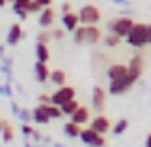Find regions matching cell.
I'll use <instances>...</instances> for the list:
<instances>
[{"label": "cell", "instance_id": "obj_1", "mask_svg": "<svg viewBox=\"0 0 151 147\" xmlns=\"http://www.w3.org/2000/svg\"><path fill=\"white\" fill-rule=\"evenodd\" d=\"M101 38H103L101 37V29L98 25H78V29L73 33L75 44L92 46V44H98Z\"/></svg>", "mask_w": 151, "mask_h": 147}, {"label": "cell", "instance_id": "obj_2", "mask_svg": "<svg viewBox=\"0 0 151 147\" xmlns=\"http://www.w3.org/2000/svg\"><path fill=\"white\" fill-rule=\"evenodd\" d=\"M124 40L128 46H132L136 50H142L144 46H147V25L145 23H134V27L130 29L128 37Z\"/></svg>", "mask_w": 151, "mask_h": 147}, {"label": "cell", "instance_id": "obj_3", "mask_svg": "<svg viewBox=\"0 0 151 147\" xmlns=\"http://www.w3.org/2000/svg\"><path fill=\"white\" fill-rule=\"evenodd\" d=\"M134 27V21L132 17H128V15H121V17H115L111 19L109 23H107V29H109V33L117 34V37L121 38H126L130 33V29Z\"/></svg>", "mask_w": 151, "mask_h": 147}, {"label": "cell", "instance_id": "obj_4", "mask_svg": "<svg viewBox=\"0 0 151 147\" xmlns=\"http://www.w3.org/2000/svg\"><path fill=\"white\" fill-rule=\"evenodd\" d=\"M78 21L81 25H98L101 21V11L96 4H84L78 10Z\"/></svg>", "mask_w": 151, "mask_h": 147}, {"label": "cell", "instance_id": "obj_5", "mask_svg": "<svg viewBox=\"0 0 151 147\" xmlns=\"http://www.w3.org/2000/svg\"><path fill=\"white\" fill-rule=\"evenodd\" d=\"M78 140L86 147H103L105 145V138H103L101 134H98L96 130H92V128H82Z\"/></svg>", "mask_w": 151, "mask_h": 147}, {"label": "cell", "instance_id": "obj_6", "mask_svg": "<svg viewBox=\"0 0 151 147\" xmlns=\"http://www.w3.org/2000/svg\"><path fill=\"white\" fill-rule=\"evenodd\" d=\"M77 98V90L73 88V86H59L58 90H55L54 94H52V103L54 105H59L61 107L65 101H69V99H75Z\"/></svg>", "mask_w": 151, "mask_h": 147}, {"label": "cell", "instance_id": "obj_7", "mask_svg": "<svg viewBox=\"0 0 151 147\" xmlns=\"http://www.w3.org/2000/svg\"><path fill=\"white\" fill-rule=\"evenodd\" d=\"M134 84H136V82L130 77H124V78H121V80H113V82H109V94L111 96H122V94H126Z\"/></svg>", "mask_w": 151, "mask_h": 147}, {"label": "cell", "instance_id": "obj_8", "mask_svg": "<svg viewBox=\"0 0 151 147\" xmlns=\"http://www.w3.org/2000/svg\"><path fill=\"white\" fill-rule=\"evenodd\" d=\"M142 73H144V57H142L140 54L132 55V59L128 61V77L132 78L134 82L140 80Z\"/></svg>", "mask_w": 151, "mask_h": 147}, {"label": "cell", "instance_id": "obj_9", "mask_svg": "<svg viewBox=\"0 0 151 147\" xmlns=\"http://www.w3.org/2000/svg\"><path fill=\"white\" fill-rule=\"evenodd\" d=\"M105 103H107V94L101 86H94L92 90V107L96 113H103L105 109Z\"/></svg>", "mask_w": 151, "mask_h": 147}, {"label": "cell", "instance_id": "obj_10", "mask_svg": "<svg viewBox=\"0 0 151 147\" xmlns=\"http://www.w3.org/2000/svg\"><path fill=\"white\" fill-rule=\"evenodd\" d=\"M90 128L96 130L98 134H101V136H105L107 132H109L111 128H113V124H111V120L105 117V115H98V117H94V120H90Z\"/></svg>", "mask_w": 151, "mask_h": 147}, {"label": "cell", "instance_id": "obj_11", "mask_svg": "<svg viewBox=\"0 0 151 147\" xmlns=\"http://www.w3.org/2000/svg\"><path fill=\"white\" fill-rule=\"evenodd\" d=\"M48 105H50V103H40L38 107L33 109V122H35V124L44 126V124H48V122L52 120V117L48 113Z\"/></svg>", "mask_w": 151, "mask_h": 147}, {"label": "cell", "instance_id": "obj_12", "mask_svg": "<svg viewBox=\"0 0 151 147\" xmlns=\"http://www.w3.org/2000/svg\"><path fill=\"white\" fill-rule=\"evenodd\" d=\"M128 77V65H124V63H113V65H109V69H107V78H109V82L113 80H121V78Z\"/></svg>", "mask_w": 151, "mask_h": 147}, {"label": "cell", "instance_id": "obj_13", "mask_svg": "<svg viewBox=\"0 0 151 147\" xmlns=\"http://www.w3.org/2000/svg\"><path fill=\"white\" fill-rule=\"evenodd\" d=\"M61 25H63V29H65V31L75 33V31L78 29V25H81V21H78V14H75V11L61 14Z\"/></svg>", "mask_w": 151, "mask_h": 147}, {"label": "cell", "instance_id": "obj_14", "mask_svg": "<svg viewBox=\"0 0 151 147\" xmlns=\"http://www.w3.org/2000/svg\"><path fill=\"white\" fill-rule=\"evenodd\" d=\"M50 67H48V63H42V61H37L35 63V67H33V75H35V78H37V82H46V80H50Z\"/></svg>", "mask_w": 151, "mask_h": 147}, {"label": "cell", "instance_id": "obj_15", "mask_svg": "<svg viewBox=\"0 0 151 147\" xmlns=\"http://www.w3.org/2000/svg\"><path fill=\"white\" fill-rule=\"evenodd\" d=\"M54 21H55V11H54V8H42V11L38 14V25L42 27V29H48V27L54 25Z\"/></svg>", "mask_w": 151, "mask_h": 147}, {"label": "cell", "instance_id": "obj_16", "mask_svg": "<svg viewBox=\"0 0 151 147\" xmlns=\"http://www.w3.org/2000/svg\"><path fill=\"white\" fill-rule=\"evenodd\" d=\"M69 118L75 122V124L84 126V124H88V122H90V109H88V107H84V105H81Z\"/></svg>", "mask_w": 151, "mask_h": 147}, {"label": "cell", "instance_id": "obj_17", "mask_svg": "<svg viewBox=\"0 0 151 147\" xmlns=\"http://www.w3.org/2000/svg\"><path fill=\"white\" fill-rule=\"evenodd\" d=\"M23 38V29L19 23H14V25L10 27V31H8L6 34V44L8 46H17V42Z\"/></svg>", "mask_w": 151, "mask_h": 147}, {"label": "cell", "instance_id": "obj_18", "mask_svg": "<svg viewBox=\"0 0 151 147\" xmlns=\"http://www.w3.org/2000/svg\"><path fill=\"white\" fill-rule=\"evenodd\" d=\"M35 55H37V61L48 63L50 61V48H48V44L37 42V46H35Z\"/></svg>", "mask_w": 151, "mask_h": 147}, {"label": "cell", "instance_id": "obj_19", "mask_svg": "<svg viewBox=\"0 0 151 147\" xmlns=\"http://www.w3.org/2000/svg\"><path fill=\"white\" fill-rule=\"evenodd\" d=\"M50 82L55 86V88H59V86H65V82H67V75L63 73L61 69H54L50 73Z\"/></svg>", "mask_w": 151, "mask_h": 147}, {"label": "cell", "instance_id": "obj_20", "mask_svg": "<svg viewBox=\"0 0 151 147\" xmlns=\"http://www.w3.org/2000/svg\"><path fill=\"white\" fill-rule=\"evenodd\" d=\"M81 130H82V126L75 124L73 120H69V122L63 124V134L69 136V138H78V136H81Z\"/></svg>", "mask_w": 151, "mask_h": 147}, {"label": "cell", "instance_id": "obj_21", "mask_svg": "<svg viewBox=\"0 0 151 147\" xmlns=\"http://www.w3.org/2000/svg\"><path fill=\"white\" fill-rule=\"evenodd\" d=\"M78 107H81V103H78L77 98H75V99H69V101H65V103L61 105V113L67 115V117H71V115H73L75 111L78 109Z\"/></svg>", "mask_w": 151, "mask_h": 147}, {"label": "cell", "instance_id": "obj_22", "mask_svg": "<svg viewBox=\"0 0 151 147\" xmlns=\"http://www.w3.org/2000/svg\"><path fill=\"white\" fill-rule=\"evenodd\" d=\"M126 130H128V120H126V118H119V120L113 124L111 132H113L115 136H122V134H124Z\"/></svg>", "mask_w": 151, "mask_h": 147}, {"label": "cell", "instance_id": "obj_23", "mask_svg": "<svg viewBox=\"0 0 151 147\" xmlns=\"http://www.w3.org/2000/svg\"><path fill=\"white\" fill-rule=\"evenodd\" d=\"M121 40L122 38L121 37H117V34H113V33H109L105 38H103V44L107 46V48H117L119 44H121Z\"/></svg>", "mask_w": 151, "mask_h": 147}, {"label": "cell", "instance_id": "obj_24", "mask_svg": "<svg viewBox=\"0 0 151 147\" xmlns=\"http://www.w3.org/2000/svg\"><path fill=\"white\" fill-rule=\"evenodd\" d=\"M14 128H12L8 122H4V128H2V141L4 143H10V141H14Z\"/></svg>", "mask_w": 151, "mask_h": 147}, {"label": "cell", "instance_id": "obj_25", "mask_svg": "<svg viewBox=\"0 0 151 147\" xmlns=\"http://www.w3.org/2000/svg\"><path fill=\"white\" fill-rule=\"evenodd\" d=\"M31 4H33V0H15V2L12 4V8H14V11L15 10H23V11H27V14H29Z\"/></svg>", "mask_w": 151, "mask_h": 147}, {"label": "cell", "instance_id": "obj_26", "mask_svg": "<svg viewBox=\"0 0 151 147\" xmlns=\"http://www.w3.org/2000/svg\"><path fill=\"white\" fill-rule=\"evenodd\" d=\"M48 113H50V117H52V120H54V118H59L61 117V107L59 105H54V103H50L48 105Z\"/></svg>", "mask_w": 151, "mask_h": 147}, {"label": "cell", "instance_id": "obj_27", "mask_svg": "<svg viewBox=\"0 0 151 147\" xmlns=\"http://www.w3.org/2000/svg\"><path fill=\"white\" fill-rule=\"evenodd\" d=\"M19 118H21L25 124H29V122H33V113L31 111H27V109H19V115H17Z\"/></svg>", "mask_w": 151, "mask_h": 147}, {"label": "cell", "instance_id": "obj_28", "mask_svg": "<svg viewBox=\"0 0 151 147\" xmlns=\"http://www.w3.org/2000/svg\"><path fill=\"white\" fill-rule=\"evenodd\" d=\"M52 38V33H48V31H42V33H38L37 37V42H42V44H48Z\"/></svg>", "mask_w": 151, "mask_h": 147}, {"label": "cell", "instance_id": "obj_29", "mask_svg": "<svg viewBox=\"0 0 151 147\" xmlns=\"http://www.w3.org/2000/svg\"><path fill=\"white\" fill-rule=\"evenodd\" d=\"M21 132H23V136H25V138H31V136H33V134H35V128H33V126H31V124H23Z\"/></svg>", "mask_w": 151, "mask_h": 147}, {"label": "cell", "instance_id": "obj_30", "mask_svg": "<svg viewBox=\"0 0 151 147\" xmlns=\"http://www.w3.org/2000/svg\"><path fill=\"white\" fill-rule=\"evenodd\" d=\"M63 33H65V29H63V27H61V29H54V31H52V38H54V40H61V38H63Z\"/></svg>", "mask_w": 151, "mask_h": 147}, {"label": "cell", "instance_id": "obj_31", "mask_svg": "<svg viewBox=\"0 0 151 147\" xmlns=\"http://www.w3.org/2000/svg\"><path fill=\"white\" fill-rule=\"evenodd\" d=\"M38 103H52V96H48V94H40V96H38Z\"/></svg>", "mask_w": 151, "mask_h": 147}, {"label": "cell", "instance_id": "obj_32", "mask_svg": "<svg viewBox=\"0 0 151 147\" xmlns=\"http://www.w3.org/2000/svg\"><path fill=\"white\" fill-rule=\"evenodd\" d=\"M14 14H15V15H17V17H19V19H21V21H23V19H27V17H29V14H27V11H23V10H15V11H14Z\"/></svg>", "mask_w": 151, "mask_h": 147}, {"label": "cell", "instance_id": "obj_33", "mask_svg": "<svg viewBox=\"0 0 151 147\" xmlns=\"http://www.w3.org/2000/svg\"><path fill=\"white\" fill-rule=\"evenodd\" d=\"M69 11H73L71 10V2H63L61 4V14H69Z\"/></svg>", "mask_w": 151, "mask_h": 147}, {"label": "cell", "instance_id": "obj_34", "mask_svg": "<svg viewBox=\"0 0 151 147\" xmlns=\"http://www.w3.org/2000/svg\"><path fill=\"white\" fill-rule=\"evenodd\" d=\"M38 4H40L42 8H48V6H52V0H37Z\"/></svg>", "mask_w": 151, "mask_h": 147}, {"label": "cell", "instance_id": "obj_35", "mask_svg": "<svg viewBox=\"0 0 151 147\" xmlns=\"http://www.w3.org/2000/svg\"><path fill=\"white\" fill-rule=\"evenodd\" d=\"M147 44H151V23L147 25Z\"/></svg>", "mask_w": 151, "mask_h": 147}, {"label": "cell", "instance_id": "obj_36", "mask_svg": "<svg viewBox=\"0 0 151 147\" xmlns=\"http://www.w3.org/2000/svg\"><path fill=\"white\" fill-rule=\"evenodd\" d=\"M145 147H151V134L145 138Z\"/></svg>", "mask_w": 151, "mask_h": 147}, {"label": "cell", "instance_id": "obj_37", "mask_svg": "<svg viewBox=\"0 0 151 147\" xmlns=\"http://www.w3.org/2000/svg\"><path fill=\"white\" fill-rule=\"evenodd\" d=\"M4 122H6V120H2V118H0V132H2V128H4Z\"/></svg>", "mask_w": 151, "mask_h": 147}, {"label": "cell", "instance_id": "obj_38", "mask_svg": "<svg viewBox=\"0 0 151 147\" xmlns=\"http://www.w3.org/2000/svg\"><path fill=\"white\" fill-rule=\"evenodd\" d=\"M6 4H8L6 0H0V8H4V6H6Z\"/></svg>", "mask_w": 151, "mask_h": 147}, {"label": "cell", "instance_id": "obj_39", "mask_svg": "<svg viewBox=\"0 0 151 147\" xmlns=\"http://www.w3.org/2000/svg\"><path fill=\"white\" fill-rule=\"evenodd\" d=\"M0 57H4V46H0Z\"/></svg>", "mask_w": 151, "mask_h": 147}, {"label": "cell", "instance_id": "obj_40", "mask_svg": "<svg viewBox=\"0 0 151 147\" xmlns=\"http://www.w3.org/2000/svg\"><path fill=\"white\" fill-rule=\"evenodd\" d=\"M115 2H119V4H126V0H115Z\"/></svg>", "mask_w": 151, "mask_h": 147}, {"label": "cell", "instance_id": "obj_41", "mask_svg": "<svg viewBox=\"0 0 151 147\" xmlns=\"http://www.w3.org/2000/svg\"><path fill=\"white\" fill-rule=\"evenodd\" d=\"M6 2H8V4H14V2H15V0H6Z\"/></svg>", "mask_w": 151, "mask_h": 147}, {"label": "cell", "instance_id": "obj_42", "mask_svg": "<svg viewBox=\"0 0 151 147\" xmlns=\"http://www.w3.org/2000/svg\"><path fill=\"white\" fill-rule=\"evenodd\" d=\"M55 147H61V145H59V143H55Z\"/></svg>", "mask_w": 151, "mask_h": 147}]
</instances>
